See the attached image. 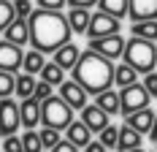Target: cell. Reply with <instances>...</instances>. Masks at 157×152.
Here are the masks:
<instances>
[{"instance_id":"1","label":"cell","mask_w":157,"mask_h":152,"mask_svg":"<svg viewBox=\"0 0 157 152\" xmlns=\"http://www.w3.org/2000/svg\"><path fill=\"white\" fill-rule=\"evenodd\" d=\"M27 25H30V44L33 49H38V52H44V54H52V52H57L63 44L71 41V25H68V16L63 11H44V8H38V11H33L30 19H27Z\"/></svg>"},{"instance_id":"2","label":"cell","mask_w":157,"mask_h":152,"mask_svg":"<svg viewBox=\"0 0 157 152\" xmlns=\"http://www.w3.org/2000/svg\"><path fill=\"white\" fill-rule=\"evenodd\" d=\"M71 76L90 95H98V92L109 90L114 84V62L87 49V52H81V57H78L76 68L71 71Z\"/></svg>"},{"instance_id":"3","label":"cell","mask_w":157,"mask_h":152,"mask_svg":"<svg viewBox=\"0 0 157 152\" xmlns=\"http://www.w3.org/2000/svg\"><path fill=\"white\" fill-rule=\"evenodd\" d=\"M122 62H127L130 68H136L138 74H149L157 68V46L152 41H144L130 35L125 41V52H122Z\"/></svg>"},{"instance_id":"4","label":"cell","mask_w":157,"mask_h":152,"mask_svg":"<svg viewBox=\"0 0 157 152\" xmlns=\"http://www.w3.org/2000/svg\"><path fill=\"white\" fill-rule=\"evenodd\" d=\"M71 122H73V109L60 95H52L46 101H41V125L44 128H54V130L63 133Z\"/></svg>"},{"instance_id":"5","label":"cell","mask_w":157,"mask_h":152,"mask_svg":"<svg viewBox=\"0 0 157 152\" xmlns=\"http://www.w3.org/2000/svg\"><path fill=\"white\" fill-rule=\"evenodd\" d=\"M119 103H122V117H127V114H133L138 109H146L152 103V98H149V92L144 90L141 82H136V84L119 90Z\"/></svg>"},{"instance_id":"6","label":"cell","mask_w":157,"mask_h":152,"mask_svg":"<svg viewBox=\"0 0 157 152\" xmlns=\"http://www.w3.org/2000/svg\"><path fill=\"white\" fill-rule=\"evenodd\" d=\"M90 52L95 54H100V57H106V60H122V52H125V38L119 35V33H114V35H106V38H92L90 41Z\"/></svg>"},{"instance_id":"7","label":"cell","mask_w":157,"mask_h":152,"mask_svg":"<svg viewBox=\"0 0 157 152\" xmlns=\"http://www.w3.org/2000/svg\"><path fill=\"white\" fill-rule=\"evenodd\" d=\"M19 103L14 98H0V136H14L19 130Z\"/></svg>"},{"instance_id":"8","label":"cell","mask_w":157,"mask_h":152,"mask_svg":"<svg viewBox=\"0 0 157 152\" xmlns=\"http://www.w3.org/2000/svg\"><path fill=\"white\" fill-rule=\"evenodd\" d=\"M119 19H114V16L103 14V11H95L92 19H90V27H87V38L92 41V38H106V35H114V33H119Z\"/></svg>"},{"instance_id":"9","label":"cell","mask_w":157,"mask_h":152,"mask_svg":"<svg viewBox=\"0 0 157 152\" xmlns=\"http://www.w3.org/2000/svg\"><path fill=\"white\" fill-rule=\"evenodd\" d=\"M60 98H63L73 111H81V109L90 103V92L84 90L81 84H76L73 79H65L63 84H60Z\"/></svg>"},{"instance_id":"10","label":"cell","mask_w":157,"mask_h":152,"mask_svg":"<svg viewBox=\"0 0 157 152\" xmlns=\"http://www.w3.org/2000/svg\"><path fill=\"white\" fill-rule=\"evenodd\" d=\"M22 60H25V52H22V46L8 44V41H0V71L16 74V71L22 68Z\"/></svg>"},{"instance_id":"11","label":"cell","mask_w":157,"mask_h":152,"mask_svg":"<svg viewBox=\"0 0 157 152\" xmlns=\"http://www.w3.org/2000/svg\"><path fill=\"white\" fill-rule=\"evenodd\" d=\"M19 122L25 130H35V125H41V101L22 98L19 101Z\"/></svg>"},{"instance_id":"12","label":"cell","mask_w":157,"mask_h":152,"mask_svg":"<svg viewBox=\"0 0 157 152\" xmlns=\"http://www.w3.org/2000/svg\"><path fill=\"white\" fill-rule=\"evenodd\" d=\"M127 16L133 22L157 19V0H127Z\"/></svg>"},{"instance_id":"13","label":"cell","mask_w":157,"mask_h":152,"mask_svg":"<svg viewBox=\"0 0 157 152\" xmlns=\"http://www.w3.org/2000/svg\"><path fill=\"white\" fill-rule=\"evenodd\" d=\"M81 122L92 130V133H100L106 125H111V117L103 111L100 106H95V103H87V106L81 109Z\"/></svg>"},{"instance_id":"14","label":"cell","mask_w":157,"mask_h":152,"mask_svg":"<svg viewBox=\"0 0 157 152\" xmlns=\"http://www.w3.org/2000/svg\"><path fill=\"white\" fill-rule=\"evenodd\" d=\"M78 57H81V49H78L73 41H68V44H63L57 52H52V62H57L63 71H73Z\"/></svg>"},{"instance_id":"15","label":"cell","mask_w":157,"mask_h":152,"mask_svg":"<svg viewBox=\"0 0 157 152\" xmlns=\"http://www.w3.org/2000/svg\"><path fill=\"white\" fill-rule=\"evenodd\" d=\"M155 114L152 109H138V111H133V114H127L125 117V125H130L133 130H138L141 136H149V130H152V125H155Z\"/></svg>"},{"instance_id":"16","label":"cell","mask_w":157,"mask_h":152,"mask_svg":"<svg viewBox=\"0 0 157 152\" xmlns=\"http://www.w3.org/2000/svg\"><path fill=\"white\" fill-rule=\"evenodd\" d=\"M3 35H6V41H8V44H16V46L30 44V25H27V19L16 16L14 22L3 30Z\"/></svg>"},{"instance_id":"17","label":"cell","mask_w":157,"mask_h":152,"mask_svg":"<svg viewBox=\"0 0 157 152\" xmlns=\"http://www.w3.org/2000/svg\"><path fill=\"white\" fill-rule=\"evenodd\" d=\"M65 138H68L71 144H76L78 150H84V147L92 141V130H90L81 120H73L68 128H65Z\"/></svg>"},{"instance_id":"18","label":"cell","mask_w":157,"mask_h":152,"mask_svg":"<svg viewBox=\"0 0 157 152\" xmlns=\"http://www.w3.org/2000/svg\"><path fill=\"white\" fill-rule=\"evenodd\" d=\"M95 106H100L109 117H117V114H122V103H119V92L117 90H103L95 95Z\"/></svg>"},{"instance_id":"19","label":"cell","mask_w":157,"mask_h":152,"mask_svg":"<svg viewBox=\"0 0 157 152\" xmlns=\"http://www.w3.org/2000/svg\"><path fill=\"white\" fill-rule=\"evenodd\" d=\"M65 16H68V25H71V30H73V33L87 35L90 19H92V11H90V8H71Z\"/></svg>"},{"instance_id":"20","label":"cell","mask_w":157,"mask_h":152,"mask_svg":"<svg viewBox=\"0 0 157 152\" xmlns=\"http://www.w3.org/2000/svg\"><path fill=\"white\" fill-rule=\"evenodd\" d=\"M144 136L138 130H133L130 125H122L119 128V141H117V150L119 152H127V150H136V147H141Z\"/></svg>"},{"instance_id":"21","label":"cell","mask_w":157,"mask_h":152,"mask_svg":"<svg viewBox=\"0 0 157 152\" xmlns=\"http://www.w3.org/2000/svg\"><path fill=\"white\" fill-rule=\"evenodd\" d=\"M138 71L136 68H130L127 62H119V65H114V84L122 90V87H130V84H136L138 82Z\"/></svg>"},{"instance_id":"22","label":"cell","mask_w":157,"mask_h":152,"mask_svg":"<svg viewBox=\"0 0 157 152\" xmlns=\"http://www.w3.org/2000/svg\"><path fill=\"white\" fill-rule=\"evenodd\" d=\"M44 65H46V54H44V52H38V49H30V52H25V60H22V71H25V74L38 76Z\"/></svg>"},{"instance_id":"23","label":"cell","mask_w":157,"mask_h":152,"mask_svg":"<svg viewBox=\"0 0 157 152\" xmlns=\"http://www.w3.org/2000/svg\"><path fill=\"white\" fill-rule=\"evenodd\" d=\"M38 76H41V82H46V84H52V87H60V84L65 82V71L57 65V62H46Z\"/></svg>"},{"instance_id":"24","label":"cell","mask_w":157,"mask_h":152,"mask_svg":"<svg viewBox=\"0 0 157 152\" xmlns=\"http://www.w3.org/2000/svg\"><path fill=\"white\" fill-rule=\"evenodd\" d=\"M130 33L136 38H144V41H152L155 44L157 41V19H152V22H133Z\"/></svg>"},{"instance_id":"25","label":"cell","mask_w":157,"mask_h":152,"mask_svg":"<svg viewBox=\"0 0 157 152\" xmlns=\"http://www.w3.org/2000/svg\"><path fill=\"white\" fill-rule=\"evenodd\" d=\"M98 8L114 19H122L127 16V0H98Z\"/></svg>"},{"instance_id":"26","label":"cell","mask_w":157,"mask_h":152,"mask_svg":"<svg viewBox=\"0 0 157 152\" xmlns=\"http://www.w3.org/2000/svg\"><path fill=\"white\" fill-rule=\"evenodd\" d=\"M35 76L30 74H22V76H16V87H14V95L16 98H33V92H35Z\"/></svg>"},{"instance_id":"27","label":"cell","mask_w":157,"mask_h":152,"mask_svg":"<svg viewBox=\"0 0 157 152\" xmlns=\"http://www.w3.org/2000/svg\"><path fill=\"white\" fill-rule=\"evenodd\" d=\"M98 141H100L106 150H114L117 141H119V128H117V125H106V128L98 133Z\"/></svg>"},{"instance_id":"28","label":"cell","mask_w":157,"mask_h":152,"mask_svg":"<svg viewBox=\"0 0 157 152\" xmlns=\"http://www.w3.org/2000/svg\"><path fill=\"white\" fill-rule=\"evenodd\" d=\"M38 136H41V144H44V150H54L60 141H63V136H60V130H54V128H41L38 130Z\"/></svg>"},{"instance_id":"29","label":"cell","mask_w":157,"mask_h":152,"mask_svg":"<svg viewBox=\"0 0 157 152\" xmlns=\"http://www.w3.org/2000/svg\"><path fill=\"white\" fill-rule=\"evenodd\" d=\"M22 147H25V152H44V144H41L38 130H25L22 133Z\"/></svg>"},{"instance_id":"30","label":"cell","mask_w":157,"mask_h":152,"mask_svg":"<svg viewBox=\"0 0 157 152\" xmlns=\"http://www.w3.org/2000/svg\"><path fill=\"white\" fill-rule=\"evenodd\" d=\"M16 87V74H8V71H0V98H11Z\"/></svg>"},{"instance_id":"31","label":"cell","mask_w":157,"mask_h":152,"mask_svg":"<svg viewBox=\"0 0 157 152\" xmlns=\"http://www.w3.org/2000/svg\"><path fill=\"white\" fill-rule=\"evenodd\" d=\"M16 19V11H14V3H8V0H0V33L6 30L11 22Z\"/></svg>"},{"instance_id":"32","label":"cell","mask_w":157,"mask_h":152,"mask_svg":"<svg viewBox=\"0 0 157 152\" xmlns=\"http://www.w3.org/2000/svg\"><path fill=\"white\" fill-rule=\"evenodd\" d=\"M0 152H25V147H22V136H3V150Z\"/></svg>"},{"instance_id":"33","label":"cell","mask_w":157,"mask_h":152,"mask_svg":"<svg viewBox=\"0 0 157 152\" xmlns=\"http://www.w3.org/2000/svg\"><path fill=\"white\" fill-rule=\"evenodd\" d=\"M144 90L149 92V98H157V71H149V74H144Z\"/></svg>"},{"instance_id":"34","label":"cell","mask_w":157,"mask_h":152,"mask_svg":"<svg viewBox=\"0 0 157 152\" xmlns=\"http://www.w3.org/2000/svg\"><path fill=\"white\" fill-rule=\"evenodd\" d=\"M52 90H54L52 84H46V82L38 79V82H35V92H33V98H35V101H46V98H52Z\"/></svg>"},{"instance_id":"35","label":"cell","mask_w":157,"mask_h":152,"mask_svg":"<svg viewBox=\"0 0 157 152\" xmlns=\"http://www.w3.org/2000/svg\"><path fill=\"white\" fill-rule=\"evenodd\" d=\"M14 11H16V16H22V19H30L33 3L30 0H14Z\"/></svg>"},{"instance_id":"36","label":"cell","mask_w":157,"mask_h":152,"mask_svg":"<svg viewBox=\"0 0 157 152\" xmlns=\"http://www.w3.org/2000/svg\"><path fill=\"white\" fill-rule=\"evenodd\" d=\"M68 6V0H38V8L44 11H63Z\"/></svg>"},{"instance_id":"37","label":"cell","mask_w":157,"mask_h":152,"mask_svg":"<svg viewBox=\"0 0 157 152\" xmlns=\"http://www.w3.org/2000/svg\"><path fill=\"white\" fill-rule=\"evenodd\" d=\"M52 152H78V147H76V144H71L68 138H63V141H60V144H57Z\"/></svg>"},{"instance_id":"38","label":"cell","mask_w":157,"mask_h":152,"mask_svg":"<svg viewBox=\"0 0 157 152\" xmlns=\"http://www.w3.org/2000/svg\"><path fill=\"white\" fill-rule=\"evenodd\" d=\"M68 6L71 8H92V6H98V0H68Z\"/></svg>"},{"instance_id":"39","label":"cell","mask_w":157,"mask_h":152,"mask_svg":"<svg viewBox=\"0 0 157 152\" xmlns=\"http://www.w3.org/2000/svg\"><path fill=\"white\" fill-rule=\"evenodd\" d=\"M84 152H106V147H103L100 141H90V144L84 147Z\"/></svg>"},{"instance_id":"40","label":"cell","mask_w":157,"mask_h":152,"mask_svg":"<svg viewBox=\"0 0 157 152\" xmlns=\"http://www.w3.org/2000/svg\"><path fill=\"white\" fill-rule=\"evenodd\" d=\"M149 138L157 144V114H155V125H152V130H149Z\"/></svg>"},{"instance_id":"41","label":"cell","mask_w":157,"mask_h":152,"mask_svg":"<svg viewBox=\"0 0 157 152\" xmlns=\"http://www.w3.org/2000/svg\"><path fill=\"white\" fill-rule=\"evenodd\" d=\"M127 152H146L144 147H136V150H127Z\"/></svg>"},{"instance_id":"42","label":"cell","mask_w":157,"mask_h":152,"mask_svg":"<svg viewBox=\"0 0 157 152\" xmlns=\"http://www.w3.org/2000/svg\"><path fill=\"white\" fill-rule=\"evenodd\" d=\"M44 152H49V150H44Z\"/></svg>"},{"instance_id":"43","label":"cell","mask_w":157,"mask_h":152,"mask_svg":"<svg viewBox=\"0 0 157 152\" xmlns=\"http://www.w3.org/2000/svg\"><path fill=\"white\" fill-rule=\"evenodd\" d=\"M155 147H157V144H155Z\"/></svg>"},{"instance_id":"44","label":"cell","mask_w":157,"mask_h":152,"mask_svg":"<svg viewBox=\"0 0 157 152\" xmlns=\"http://www.w3.org/2000/svg\"><path fill=\"white\" fill-rule=\"evenodd\" d=\"M155 152H157V150H155Z\"/></svg>"}]
</instances>
